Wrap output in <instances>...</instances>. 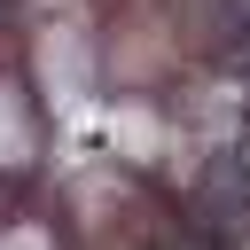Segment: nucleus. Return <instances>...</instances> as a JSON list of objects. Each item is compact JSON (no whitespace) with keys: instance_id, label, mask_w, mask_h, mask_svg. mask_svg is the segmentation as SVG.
<instances>
[{"instance_id":"nucleus-1","label":"nucleus","mask_w":250,"mask_h":250,"mask_svg":"<svg viewBox=\"0 0 250 250\" xmlns=\"http://www.w3.org/2000/svg\"><path fill=\"white\" fill-rule=\"evenodd\" d=\"M0 156H23V125H16V86H0Z\"/></svg>"},{"instance_id":"nucleus-2","label":"nucleus","mask_w":250,"mask_h":250,"mask_svg":"<svg viewBox=\"0 0 250 250\" xmlns=\"http://www.w3.org/2000/svg\"><path fill=\"white\" fill-rule=\"evenodd\" d=\"M8 250H47V242H39V234H16V242H8Z\"/></svg>"}]
</instances>
